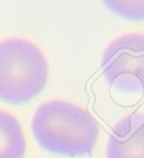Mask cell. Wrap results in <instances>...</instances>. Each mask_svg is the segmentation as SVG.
Listing matches in <instances>:
<instances>
[{
  "mask_svg": "<svg viewBox=\"0 0 144 158\" xmlns=\"http://www.w3.org/2000/svg\"><path fill=\"white\" fill-rule=\"evenodd\" d=\"M26 149V139L18 120L0 111V158H24Z\"/></svg>",
  "mask_w": 144,
  "mask_h": 158,
  "instance_id": "obj_5",
  "label": "cell"
},
{
  "mask_svg": "<svg viewBox=\"0 0 144 158\" xmlns=\"http://www.w3.org/2000/svg\"><path fill=\"white\" fill-rule=\"evenodd\" d=\"M49 64L35 43L24 39L0 42V101L24 105L44 90Z\"/></svg>",
  "mask_w": 144,
  "mask_h": 158,
  "instance_id": "obj_2",
  "label": "cell"
},
{
  "mask_svg": "<svg viewBox=\"0 0 144 158\" xmlns=\"http://www.w3.org/2000/svg\"><path fill=\"white\" fill-rule=\"evenodd\" d=\"M32 131L45 152L69 158L91 155L99 137L95 118L85 109L66 101L39 105L32 120Z\"/></svg>",
  "mask_w": 144,
  "mask_h": 158,
  "instance_id": "obj_1",
  "label": "cell"
},
{
  "mask_svg": "<svg viewBox=\"0 0 144 158\" xmlns=\"http://www.w3.org/2000/svg\"><path fill=\"white\" fill-rule=\"evenodd\" d=\"M100 68L114 88L125 93L144 92V34L115 39L102 53Z\"/></svg>",
  "mask_w": 144,
  "mask_h": 158,
  "instance_id": "obj_3",
  "label": "cell"
},
{
  "mask_svg": "<svg viewBox=\"0 0 144 158\" xmlns=\"http://www.w3.org/2000/svg\"><path fill=\"white\" fill-rule=\"evenodd\" d=\"M110 13L127 20H144V1H104Z\"/></svg>",
  "mask_w": 144,
  "mask_h": 158,
  "instance_id": "obj_6",
  "label": "cell"
},
{
  "mask_svg": "<svg viewBox=\"0 0 144 158\" xmlns=\"http://www.w3.org/2000/svg\"><path fill=\"white\" fill-rule=\"evenodd\" d=\"M106 158H144V114L123 118L111 130Z\"/></svg>",
  "mask_w": 144,
  "mask_h": 158,
  "instance_id": "obj_4",
  "label": "cell"
}]
</instances>
